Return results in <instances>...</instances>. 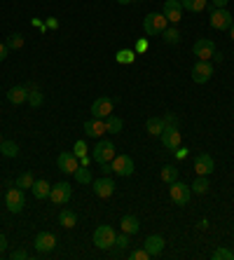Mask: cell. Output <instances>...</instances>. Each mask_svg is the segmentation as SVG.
<instances>
[{
    "mask_svg": "<svg viewBox=\"0 0 234 260\" xmlns=\"http://www.w3.org/2000/svg\"><path fill=\"white\" fill-rule=\"evenodd\" d=\"M122 127H124V122H122L120 117H115V115L106 117V134H120Z\"/></svg>",
    "mask_w": 234,
    "mask_h": 260,
    "instance_id": "26",
    "label": "cell"
},
{
    "mask_svg": "<svg viewBox=\"0 0 234 260\" xmlns=\"http://www.w3.org/2000/svg\"><path fill=\"white\" fill-rule=\"evenodd\" d=\"M7 52H10L7 43H0V61H5V59H7Z\"/></svg>",
    "mask_w": 234,
    "mask_h": 260,
    "instance_id": "42",
    "label": "cell"
},
{
    "mask_svg": "<svg viewBox=\"0 0 234 260\" xmlns=\"http://www.w3.org/2000/svg\"><path fill=\"white\" fill-rule=\"evenodd\" d=\"M59 225H61V228H66V230H73V228L78 225V213L73 211V209H61Z\"/></svg>",
    "mask_w": 234,
    "mask_h": 260,
    "instance_id": "21",
    "label": "cell"
},
{
    "mask_svg": "<svg viewBox=\"0 0 234 260\" xmlns=\"http://www.w3.org/2000/svg\"><path fill=\"white\" fill-rule=\"evenodd\" d=\"M115 244H117V248H120V251H122V248H126V246H129V235H126V232H122V235L117 237V242H115Z\"/></svg>",
    "mask_w": 234,
    "mask_h": 260,
    "instance_id": "39",
    "label": "cell"
},
{
    "mask_svg": "<svg viewBox=\"0 0 234 260\" xmlns=\"http://www.w3.org/2000/svg\"><path fill=\"white\" fill-rule=\"evenodd\" d=\"M206 3H209V0H180L183 10H187V12H204Z\"/></svg>",
    "mask_w": 234,
    "mask_h": 260,
    "instance_id": "25",
    "label": "cell"
},
{
    "mask_svg": "<svg viewBox=\"0 0 234 260\" xmlns=\"http://www.w3.org/2000/svg\"><path fill=\"white\" fill-rule=\"evenodd\" d=\"M211 3H213V5H216V7H227V3H229V0H211Z\"/></svg>",
    "mask_w": 234,
    "mask_h": 260,
    "instance_id": "46",
    "label": "cell"
},
{
    "mask_svg": "<svg viewBox=\"0 0 234 260\" xmlns=\"http://www.w3.org/2000/svg\"><path fill=\"white\" fill-rule=\"evenodd\" d=\"M10 258H12V260H21V258H24L26 260V258H28V251H26V248H17Z\"/></svg>",
    "mask_w": 234,
    "mask_h": 260,
    "instance_id": "40",
    "label": "cell"
},
{
    "mask_svg": "<svg viewBox=\"0 0 234 260\" xmlns=\"http://www.w3.org/2000/svg\"><path fill=\"white\" fill-rule=\"evenodd\" d=\"M33 183H36L33 174H30V171H24V174H19V178H17V188L30 190V188H33Z\"/></svg>",
    "mask_w": 234,
    "mask_h": 260,
    "instance_id": "28",
    "label": "cell"
},
{
    "mask_svg": "<svg viewBox=\"0 0 234 260\" xmlns=\"http://www.w3.org/2000/svg\"><path fill=\"white\" fill-rule=\"evenodd\" d=\"M7 47L10 49H21L24 47V36H21V33H12V36L7 38Z\"/></svg>",
    "mask_w": 234,
    "mask_h": 260,
    "instance_id": "33",
    "label": "cell"
},
{
    "mask_svg": "<svg viewBox=\"0 0 234 260\" xmlns=\"http://www.w3.org/2000/svg\"><path fill=\"white\" fill-rule=\"evenodd\" d=\"M232 14L225 10V7H216L213 12H211V28L216 30H229V26H232Z\"/></svg>",
    "mask_w": 234,
    "mask_h": 260,
    "instance_id": "6",
    "label": "cell"
},
{
    "mask_svg": "<svg viewBox=\"0 0 234 260\" xmlns=\"http://www.w3.org/2000/svg\"><path fill=\"white\" fill-rule=\"evenodd\" d=\"M164 122H166L169 127H178V117H176L174 113H166V115H164Z\"/></svg>",
    "mask_w": 234,
    "mask_h": 260,
    "instance_id": "41",
    "label": "cell"
},
{
    "mask_svg": "<svg viewBox=\"0 0 234 260\" xmlns=\"http://www.w3.org/2000/svg\"><path fill=\"white\" fill-rule=\"evenodd\" d=\"M229 38L234 40V21H232V26H229Z\"/></svg>",
    "mask_w": 234,
    "mask_h": 260,
    "instance_id": "49",
    "label": "cell"
},
{
    "mask_svg": "<svg viewBox=\"0 0 234 260\" xmlns=\"http://www.w3.org/2000/svg\"><path fill=\"white\" fill-rule=\"evenodd\" d=\"M162 181L169 183V185H171L174 181H178V169H176L174 164H166V167H162Z\"/></svg>",
    "mask_w": 234,
    "mask_h": 260,
    "instance_id": "27",
    "label": "cell"
},
{
    "mask_svg": "<svg viewBox=\"0 0 234 260\" xmlns=\"http://www.w3.org/2000/svg\"><path fill=\"white\" fill-rule=\"evenodd\" d=\"M42 101H45V96H42V91H38V89L28 91V103H30V106H33V108H38V106H42Z\"/></svg>",
    "mask_w": 234,
    "mask_h": 260,
    "instance_id": "36",
    "label": "cell"
},
{
    "mask_svg": "<svg viewBox=\"0 0 234 260\" xmlns=\"http://www.w3.org/2000/svg\"><path fill=\"white\" fill-rule=\"evenodd\" d=\"M71 194H73V188L68 185V183H56V185H52V192H49V200L54 202V204H68L71 202Z\"/></svg>",
    "mask_w": 234,
    "mask_h": 260,
    "instance_id": "11",
    "label": "cell"
},
{
    "mask_svg": "<svg viewBox=\"0 0 234 260\" xmlns=\"http://www.w3.org/2000/svg\"><path fill=\"white\" fill-rule=\"evenodd\" d=\"M120 228H122V232H126V235H136L138 230H141V223H138V218L136 216H124L120 220Z\"/></svg>",
    "mask_w": 234,
    "mask_h": 260,
    "instance_id": "22",
    "label": "cell"
},
{
    "mask_svg": "<svg viewBox=\"0 0 234 260\" xmlns=\"http://www.w3.org/2000/svg\"><path fill=\"white\" fill-rule=\"evenodd\" d=\"M30 190H33V197H36V200H45V197H49V192H52V185H49L45 178H40V181L33 183Z\"/></svg>",
    "mask_w": 234,
    "mask_h": 260,
    "instance_id": "23",
    "label": "cell"
},
{
    "mask_svg": "<svg viewBox=\"0 0 234 260\" xmlns=\"http://www.w3.org/2000/svg\"><path fill=\"white\" fill-rule=\"evenodd\" d=\"M162 36H164V43H166V45H178L180 43V33H178V28H176V26H174V28H166Z\"/></svg>",
    "mask_w": 234,
    "mask_h": 260,
    "instance_id": "31",
    "label": "cell"
},
{
    "mask_svg": "<svg viewBox=\"0 0 234 260\" xmlns=\"http://www.w3.org/2000/svg\"><path fill=\"white\" fill-rule=\"evenodd\" d=\"M213 167H216V162H213V157L206 155V152H202V155L194 157V171H197L199 176H209L211 171H213Z\"/></svg>",
    "mask_w": 234,
    "mask_h": 260,
    "instance_id": "19",
    "label": "cell"
},
{
    "mask_svg": "<svg viewBox=\"0 0 234 260\" xmlns=\"http://www.w3.org/2000/svg\"><path fill=\"white\" fill-rule=\"evenodd\" d=\"M115 59H117V63H133V59H136V52H133V49H120Z\"/></svg>",
    "mask_w": 234,
    "mask_h": 260,
    "instance_id": "32",
    "label": "cell"
},
{
    "mask_svg": "<svg viewBox=\"0 0 234 260\" xmlns=\"http://www.w3.org/2000/svg\"><path fill=\"white\" fill-rule=\"evenodd\" d=\"M7 101L14 103V106H21V103L28 101V87H12L7 91Z\"/></svg>",
    "mask_w": 234,
    "mask_h": 260,
    "instance_id": "20",
    "label": "cell"
},
{
    "mask_svg": "<svg viewBox=\"0 0 234 260\" xmlns=\"http://www.w3.org/2000/svg\"><path fill=\"white\" fill-rule=\"evenodd\" d=\"M0 143H3V136H0Z\"/></svg>",
    "mask_w": 234,
    "mask_h": 260,
    "instance_id": "50",
    "label": "cell"
},
{
    "mask_svg": "<svg viewBox=\"0 0 234 260\" xmlns=\"http://www.w3.org/2000/svg\"><path fill=\"white\" fill-rule=\"evenodd\" d=\"M192 52H194V56H197L199 61H211V56L216 54V43L209 40V38H199L197 43H194Z\"/></svg>",
    "mask_w": 234,
    "mask_h": 260,
    "instance_id": "7",
    "label": "cell"
},
{
    "mask_svg": "<svg viewBox=\"0 0 234 260\" xmlns=\"http://www.w3.org/2000/svg\"><path fill=\"white\" fill-rule=\"evenodd\" d=\"M0 152L5 155V157H17L19 155V145L14 141H3L0 143Z\"/></svg>",
    "mask_w": 234,
    "mask_h": 260,
    "instance_id": "29",
    "label": "cell"
},
{
    "mask_svg": "<svg viewBox=\"0 0 234 260\" xmlns=\"http://www.w3.org/2000/svg\"><path fill=\"white\" fill-rule=\"evenodd\" d=\"M113 108H115V99L101 96V99H96V101L91 103V115L106 120L108 115H113Z\"/></svg>",
    "mask_w": 234,
    "mask_h": 260,
    "instance_id": "8",
    "label": "cell"
},
{
    "mask_svg": "<svg viewBox=\"0 0 234 260\" xmlns=\"http://www.w3.org/2000/svg\"><path fill=\"white\" fill-rule=\"evenodd\" d=\"M131 260H150V253L145 251V248H133L131 253H129Z\"/></svg>",
    "mask_w": 234,
    "mask_h": 260,
    "instance_id": "37",
    "label": "cell"
},
{
    "mask_svg": "<svg viewBox=\"0 0 234 260\" xmlns=\"http://www.w3.org/2000/svg\"><path fill=\"white\" fill-rule=\"evenodd\" d=\"M159 139H162V145L166 148V150H178L180 148V141H183V136H180L178 127H164V132L159 134Z\"/></svg>",
    "mask_w": 234,
    "mask_h": 260,
    "instance_id": "9",
    "label": "cell"
},
{
    "mask_svg": "<svg viewBox=\"0 0 234 260\" xmlns=\"http://www.w3.org/2000/svg\"><path fill=\"white\" fill-rule=\"evenodd\" d=\"M145 49H148V40H138L136 52H145Z\"/></svg>",
    "mask_w": 234,
    "mask_h": 260,
    "instance_id": "44",
    "label": "cell"
},
{
    "mask_svg": "<svg viewBox=\"0 0 234 260\" xmlns=\"http://www.w3.org/2000/svg\"><path fill=\"white\" fill-rule=\"evenodd\" d=\"M56 248V237L52 232H40L36 237V251L38 253H49Z\"/></svg>",
    "mask_w": 234,
    "mask_h": 260,
    "instance_id": "16",
    "label": "cell"
},
{
    "mask_svg": "<svg viewBox=\"0 0 234 260\" xmlns=\"http://www.w3.org/2000/svg\"><path fill=\"white\" fill-rule=\"evenodd\" d=\"M166 26H169V21L162 12H150L143 19V30H145V36H150V38L162 36L164 30H166Z\"/></svg>",
    "mask_w": 234,
    "mask_h": 260,
    "instance_id": "1",
    "label": "cell"
},
{
    "mask_svg": "<svg viewBox=\"0 0 234 260\" xmlns=\"http://www.w3.org/2000/svg\"><path fill=\"white\" fill-rule=\"evenodd\" d=\"M84 134L91 136V139L103 136V134H106V120H101V117H91V120H87L84 122Z\"/></svg>",
    "mask_w": 234,
    "mask_h": 260,
    "instance_id": "18",
    "label": "cell"
},
{
    "mask_svg": "<svg viewBox=\"0 0 234 260\" xmlns=\"http://www.w3.org/2000/svg\"><path fill=\"white\" fill-rule=\"evenodd\" d=\"M91 185H94V194L101 197V200H106V197H110L115 192V181L110 176H103L98 181H91Z\"/></svg>",
    "mask_w": 234,
    "mask_h": 260,
    "instance_id": "14",
    "label": "cell"
},
{
    "mask_svg": "<svg viewBox=\"0 0 234 260\" xmlns=\"http://www.w3.org/2000/svg\"><path fill=\"white\" fill-rule=\"evenodd\" d=\"M209 188H211V183H209V178H206V176H199L197 181L192 183V192L194 194H206V192H209Z\"/></svg>",
    "mask_w": 234,
    "mask_h": 260,
    "instance_id": "30",
    "label": "cell"
},
{
    "mask_svg": "<svg viewBox=\"0 0 234 260\" xmlns=\"http://www.w3.org/2000/svg\"><path fill=\"white\" fill-rule=\"evenodd\" d=\"M73 176H75V181L84 183V185H87V183H91V174H89V169H84V167H78Z\"/></svg>",
    "mask_w": 234,
    "mask_h": 260,
    "instance_id": "34",
    "label": "cell"
},
{
    "mask_svg": "<svg viewBox=\"0 0 234 260\" xmlns=\"http://www.w3.org/2000/svg\"><path fill=\"white\" fill-rule=\"evenodd\" d=\"M169 194H171L174 204L185 206L187 202H190V197H192V188L185 185V183H180V181H174L171 183V188H169Z\"/></svg>",
    "mask_w": 234,
    "mask_h": 260,
    "instance_id": "4",
    "label": "cell"
},
{
    "mask_svg": "<svg viewBox=\"0 0 234 260\" xmlns=\"http://www.w3.org/2000/svg\"><path fill=\"white\" fill-rule=\"evenodd\" d=\"M73 152H75L78 157H82V155H87V143H84V141H78V143L73 145Z\"/></svg>",
    "mask_w": 234,
    "mask_h": 260,
    "instance_id": "38",
    "label": "cell"
},
{
    "mask_svg": "<svg viewBox=\"0 0 234 260\" xmlns=\"http://www.w3.org/2000/svg\"><path fill=\"white\" fill-rule=\"evenodd\" d=\"M211 75H213V63L211 61H197L192 66V82H197V85L209 82Z\"/></svg>",
    "mask_w": 234,
    "mask_h": 260,
    "instance_id": "10",
    "label": "cell"
},
{
    "mask_svg": "<svg viewBox=\"0 0 234 260\" xmlns=\"http://www.w3.org/2000/svg\"><path fill=\"white\" fill-rule=\"evenodd\" d=\"M101 171H103V176H110V174H113V164H110V162L101 164Z\"/></svg>",
    "mask_w": 234,
    "mask_h": 260,
    "instance_id": "43",
    "label": "cell"
},
{
    "mask_svg": "<svg viewBox=\"0 0 234 260\" xmlns=\"http://www.w3.org/2000/svg\"><path fill=\"white\" fill-rule=\"evenodd\" d=\"M5 206H7V211H12V213L24 211V206H26L24 190H21V188H10V190H7V194H5Z\"/></svg>",
    "mask_w": 234,
    "mask_h": 260,
    "instance_id": "5",
    "label": "cell"
},
{
    "mask_svg": "<svg viewBox=\"0 0 234 260\" xmlns=\"http://www.w3.org/2000/svg\"><path fill=\"white\" fill-rule=\"evenodd\" d=\"M211 258H213V260H232L234 253L229 251V248H216V251L211 253Z\"/></svg>",
    "mask_w": 234,
    "mask_h": 260,
    "instance_id": "35",
    "label": "cell"
},
{
    "mask_svg": "<svg viewBox=\"0 0 234 260\" xmlns=\"http://www.w3.org/2000/svg\"><path fill=\"white\" fill-rule=\"evenodd\" d=\"M110 164H113V171L117 176H131L133 174V159H131V155H115Z\"/></svg>",
    "mask_w": 234,
    "mask_h": 260,
    "instance_id": "12",
    "label": "cell"
},
{
    "mask_svg": "<svg viewBox=\"0 0 234 260\" xmlns=\"http://www.w3.org/2000/svg\"><path fill=\"white\" fill-rule=\"evenodd\" d=\"M164 246H166V242H164L162 235H150L148 239H145V244H143V248L150 253V258H155V255L162 253Z\"/></svg>",
    "mask_w": 234,
    "mask_h": 260,
    "instance_id": "17",
    "label": "cell"
},
{
    "mask_svg": "<svg viewBox=\"0 0 234 260\" xmlns=\"http://www.w3.org/2000/svg\"><path fill=\"white\" fill-rule=\"evenodd\" d=\"M47 26H49V28H56V26H59V24H56V19H49V21H47Z\"/></svg>",
    "mask_w": 234,
    "mask_h": 260,
    "instance_id": "47",
    "label": "cell"
},
{
    "mask_svg": "<svg viewBox=\"0 0 234 260\" xmlns=\"http://www.w3.org/2000/svg\"><path fill=\"white\" fill-rule=\"evenodd\" d=\"M117 155L115 152V143L113 141H98L96 148L91 150V159L98 164H106V162H113V157Z\"/></svg>",
    "mask_w": 234,
    "mask_h": 260,
    "instance_id": "3",
    "label": "cell"
},
{
    "mask_svg": "<svg viewBox=\"0 0 234 260\" xmlns=\"http://www.w3.org/2000/svg\"><path fill=\"white\" fill-rule=\"evenodd\" d=\"M162 14L166 17L169 24L176 26L180 19H183V5H180V0H166V3H164Z\"/></svg>",
    "mask_w": 234,
    "mask_h": 260,
    "instance_id": "13",
    "label": "cell"
},
{
    "mask_svg": "<svg viewBox=\"0 0 234 260\" xmlns=\"http://www.w3.org/2000/svg\"><path fill=\"white\" fill-rule=\"evenodd\" d=\"M120 5H129V3H138V0H117Z\"/></svg>",
    "mask_w": 234,
    "mask_h": 260,
    "instance_id": "48",
    "label": "cell"
},
{
    "mask_svg": "<svg viewBox=\"0 0 234 260\" xmlns=\"http://www.w3.org/2000/svg\"><path fill=\"white\" fill-rule=\"evenodd\" d=\"M164 127H166L164 117H148V122H145V129H148V134H152V136H159V134L164 132Z\"/></svg>",
    "mask_w": 234,
    "mask_h": 260,
    "instance_id": "24",
    "label": "cell"
},
{
    "mask_svg": "<svg viewBox=\"0 0 234 260\" xmlns=\"http://www.w3.org/2000/svg\"><path fill=\"white\" fill-rule=\"evenodd\" d=\"M115 242H117V232H115L113 225H98L96 230H94V244H96V248L108 251V248L115 246Z\"/></svg>",
    "mask_w": 234,
    "mask_h": 260,
    "instance_id": "2",
    "label": "cell"
},
{
    "mask_svg": "<svg viewBox=\"0 0 234 260\" xmlns=\"http://www.w3.org/2000/svg\"><path fill=\"white\" fill-rule=\"evenodd\" d=\"M5 248H7V237L0 235V253H5Z\"/></svg>",
    "mask_w": 234,
    "mask_h": 260,
    "instance_id": "45",
    "label": "cell"
},
{
    "mask_svg": "<svg viewBox=\"0 0 234 260\" xmlns=\"http://www.w3.org/2000/svg\"><path fill=\"white\" fill-rule=\"evenodd\" d=\"M56 164H59V169L63 171V174H75V169L80 167L75 152H61L59 157H56Z\"/></svg>",
    "mask_w": 234,
    "mask_h": 260,
    "instance_id": "15",
    "label": "cell"
}]
</instances>
